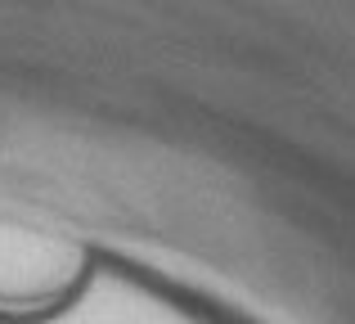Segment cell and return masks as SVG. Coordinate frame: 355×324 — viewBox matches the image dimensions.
I'll use <instances>...</instances> for the list:
<instances>
[{"instance_id": "cell-1", "label": "cell", "mask_w": 355, "mask_h": 324, "mask_svg": "<svg viewBox=\"0 0 355 324\" xmlns=\"http://www.w3.org/2000/svg\"><path fill=\"white\" fill-rule=\"evenodd\" d=\"M77 275L68 248L0 230V307H41Z\"/></svg>"}]
</instances>
